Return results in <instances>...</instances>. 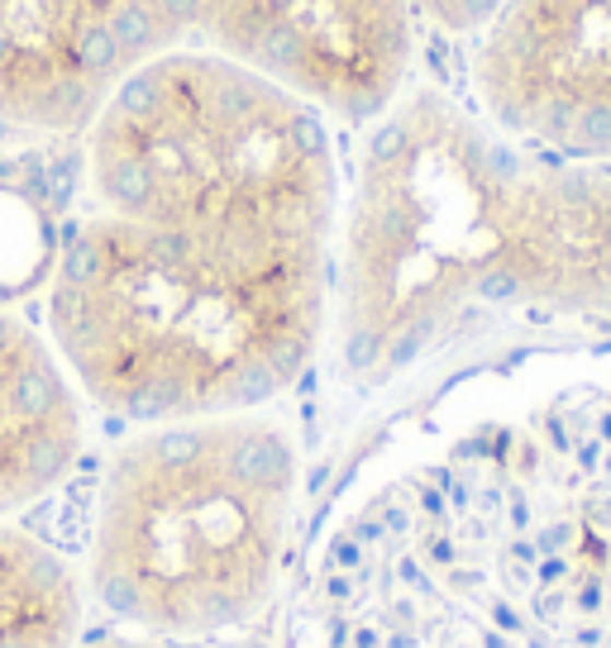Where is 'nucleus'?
<instances>
[{
    "mask_svg": "<svg viewBox=\"0 0 611 648\" xmlns=\"http://www.w3.org/2000/svg\"><path fill=\"white\" fill-rule=\"evenodd\" d=\"M134 68L106 0H0V120L68 134Z\"/></svg>",
    "mask_w": 611,
    "mask_h": 648,
    "instance_id": "nucleus-8",
    "label": "nucleus"
},
{
    "mask_svg": "<svg viewBox=\"0 0 611 648\" xmlns=\"http://www.w3.org/2000/svg\"><path fill=\"white\" fill-rule=\"evenodd\" d=\"M407 5L415 10V15H425L431 24H439V30H478V24H487V15L502 5V0H407Z\"/></svg>",
    "mask_w": 611,
    "mask_h": 648,
    "instance_id": "nucleus-11",
    "label": "nucleus"
},
{
    "mask_svg": "<svg viewBox=\"0 0 611 648\" xmlns=\"http://www.w3.org/2000/svg\"><path fill=\"white\" fill-rule=\"evenodd\" d=\"M530 329H611V163L526 149L445 91L401 86L340 196L334 381L378 401Z\"/></svg>",
    "mask_w": 611,
    "mask_h": 648,
    "instance_id": "nucleus-2",
    "label": "nucleus"
},
{
    "mask_svg": "<svg viewBox=\"0 0 611 648\" xmlns=\"http://www.w3.org/2000/svg\"><path fill=\"white\" fill-rule=\"evenodd\" d=\"M86 648H163L153 639H101V644H86Z\"/></svg>",
    "mask_w": 611,
    "mask_h": 648,
    "instance_id": "nucleus-12",
    "label": "nucleus"
},
{
    "mask_svg": "<svg viewBox=\"0 0 611 648\" xmlns=\"http://www.w3.org/2000/svg\"><path fill=\"white\" fill-rule=\"evenodd\" d=\"M82 587L58 549L0 525V648H77Z\"/></svg>",
    "mask_w": 611,
    "mask_h": 648,
    "instance_id": "nucleus-10",
    "label": "nucleus"
},
{
    "mask_svg": "<svg viewBox=\"0 0 611 648\" xmlns=\"http://www.w3.org/2000/svg\"><path fill=\"white\" fill-rule=\"evenodd\" d=\"M282 648H611V349L401 415L334 496Z\"/></svg>",
    "mask_w": 611,
    "mask_h": 648,
    "instance_id": "nucleus-1",
    "label": "nucleus"
},
{
    "mask_svg": "<svg viewBox=\"0 0 611 648\" xmlns=\"http://www.w3.org/2000/svg\"><path fill=\"white\" fill-rule=\"evenodd\" d=\"M302 448L278 415L149 425L110 458L91 515V587L153 639H211L278 597Z\"/></svg>",
    "mask_w": 611,
    "mask_h": 648,
    "instance_id": "nucleus-5",
    "label": "nucleus"
},
{
    "mask_svg": "<svg viewBox=\"0 0 611 648\" xmlns=\"http://www.w3.org/2000/svg\"><path fill=\"white\" fill-rule=\"evenodd\" d=\"M330 248H249L91 215L48 272L68 377L110 415L173 425L258 410L310 367Z\"/></svg>",
    "mask_w": 611,
    "mask_h": 648,
    "instance_id": "nucleus-3",
    "label": "nucleus"
},
{
    "mask_svg": "<svg viewBox=\"0 0 611 648\" xmlns=\"http://www.w3.org/2000/svg\"><path fill=\"white\" fill-rule=\"evenodd\" d=\"M82 458V401L58 349L0 310V515L44 500Z\"/></svg>",
    "mask_w": 611,
    "mask_h": 648,
    "instance_id": "nucleus-9",
    "label": "nucleus"
},
{
    "mask_svg": "<svg viewBox=\"0 0 611 648\" xmlns=\"http://www.w3.org/2000/svg\"><path fill=\"white\" fill-rule=\"evenodd\" d=\"M473 96L483 120L526 149L611 163V0H502Z\"/></svg>",
    "mask_w": 611,
    "mask_h": 648,
    "instance_id": "nucleus-7",
    "label": "nucleus"
},
{
    "mask_svg": "<svg viewBox=\"0 0 611 648\" xmlns=\"http://www.w3.org/2000/svg\"><path fill=\"white\" fill-rule=\"evenodd\" d=\"M101 215L249 248H330L340 163L320 110L205 48L134 62L86 125Z\"/></svg>",
    "mask_w": 611,
    "mask_h": 648,
    "instance_id": "nucleus-4",
    "label": "nucleus"
},
{
    "mask_svg": "<svg viewBox=\"0 0 611 648\" xmlns=\"http://www.w3.org/2000/svg\"><path fill=\"white\" fill-rule=\"evenodd\" d=\"M134 62L201 44L325 115L373 120L411 68L407 0H106Z\"/></svg>",
    "mask_w": 611,
    "mask_h": 648,
    "instance_id": "nucleus-6",
    "label": "nucleus"
}]
</instances>
